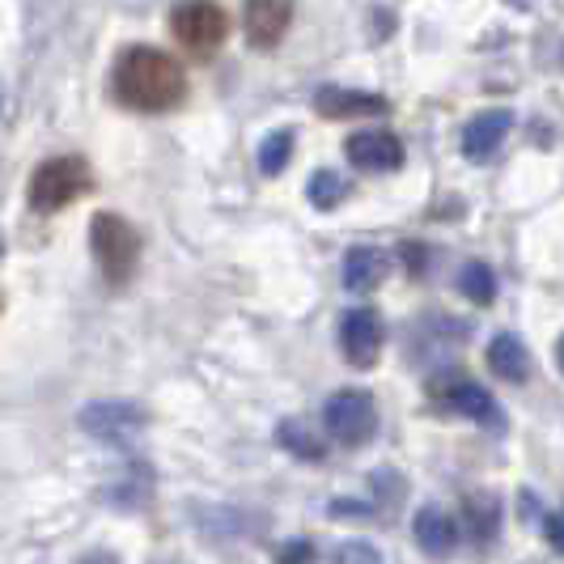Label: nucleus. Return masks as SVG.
Instances as JSON below:
<instances>
[{
	"label": "nucleus",
	"instance_id": "obj_1",
	"mask_svg": "<svg viewBox=\"0 0 564 564\" xmlns=\"http://www.w3.org/2000/svg\"><path fill=\"white\" fill-rule=\"evenodd\" d=\"M115 98L132 111H170L187 98V73L158 47H128L115 59Z\"/></svg>",
	"mask_w": 564,
	"mask_h": 564
},
{
	"label": "nucleus",
	"instance_id": "obj_2",
	"mask_svg": "<svg viewBox=\"0 0 564 564\" xmlns=\"http://www.w3.org/2000/svg\"><path fill=\"white\" fill-rule=\"evenodd\" d=\"M89 247L111 284H123L141 263V234L115 213H94L89 221Z\"/></svg>",
	"mask_w": 564,
	"mask_h": 564
},
{
	"label": "nucleus",
	"instance_id": "obj_3",
	"mask_svg": "<svg viewBox=\"0 0 564 564\" xmlns=\"http://www.w3.org/2000/svg\"><path fill=\"white\" fill-rule=\"evenodd\" d=\"M94 187V174L85 158H47L30 178V208L34 213H59L73 199H82Z\"/></svg>",
	"mask_w": 564,
	"mask_h": 564
},
{
	"label": "nucleus",
	"instance_id": "obj_4",
	"mask_svg": "<svg viewBox=\"0 0 564 564\" xmlns=\"http://www.w3.org/2000/svg\"><path fill=\"white\" fill-rule=\"evenodd\" d=\"M429 399H437L442 408H451L454 416L463 421H476V424H501V408L497 399L488 395V387H480L467 369H437L429 378Z\"/></svg>",
	"mask_w": 564,
	"mask_h": 564
},
{
	"label": "nucleus",
	"instance_id": "obj_5",
	"mask_svg": "<svg viewBox=\"0 0 564 564\" xmlns=\"http://www.w3.org/2000/svg\"><path fill=\"white\" fill-rule=\"evenodd\" d=\"M323 424H327V433L336 442H344V446H366L369 437L378 433V403L361 387L336 391V395H327V403H323Z\"/></svg>",
	"mask_w": 564,
	"mask_h": 564
},
{
	"label": "nucleus",
	"instance_id": "obj_6",
	"mask_svg": "<svg viewBox=\"0 0 564 564\" xmlns=\"http://www.w3.org/2000/svg\"><path fill=\"white\" fill-rule=\"evenodd\" d=\"M77 424L107 446H128L149 429V412L132 399H98V403H85Z\"/></svg>",
	"mask_w": 564,
	"mask_h": 564
},
{
	"label": "nucleus",
	"instance_id": "obj_7",
	"mask_svg": "<svg viewBox=\"0 0 564 564\" xmlns=\"http://www.w3.org/2000/svg\"><path fill=\"white\" fill-rule=\"evenodd\" d=\"M170 30L178 34V43H183L187 52L213 56V52L226 43L229 18H226V9H217V4H178V9L170 13Z\"/></svg>",
	"mask_w": 564,
	"mask_h": 564
},
{
	"label": "nucleus",
	"instance_id": "obj_8",
	"mask_svg": "<svg viewBox=\"0 0 564 564\" xmlns=\"http://www.w3.org/2000/svg\"><path fill=\"white\" fill-rule=\"evenodd\" d=\"M382 339H387V323L373 306H352L339 318V348L352 366H373L378 352H382Z\"/></svg>",
	"mask_w": 564,
	"mask_h": 564
},
{
	"label": "nucleus",
	"instance_id": "obj_9",
	"mask_svg": "<svg viewBox=\"0 0 564 564\" xmlns=\"http://www.w3.org/2000/svg\"><path fill=\"white\" fill-rule=\"evenodd\" d=\"M348 162L357 170H378V174H391L403 162V144H399L395 132L387 128H373V132H352L348 144H344Z\"/></svg>",
	"mask_w": 564,
	"mask_h": 564
},
{
	"label": "nucleus",
	"instance_id": "obj_10",
	"mask_svg": "<svg viewBox=\"0 0 564 564\" xmlns=\"http://www.w3.org/2000/svg\"><path fill=\"white\" fill-rule=\"evenodd\" d=\"M289 22H293V4L289 0H251L247 4V18H242L247 43H251L254 52H272L284 39Z\"/></svg>",
	"mask_w": 564,
	"mask_h": 564
},
{
	"label": "nucleus",
	"instance_id": "obj_11",
	"mask_svg": "<svg viewBox=\"0 0 564 564\" xmlns=\"http://www.w3.org/2000/svg\"><path fill=\"white\" fill-rule=\"evenodd\" d=\"M509 128H513V111H506V107L480 111L463 128V153H467L471 162H488V158L501 149V141L509 137Z\"/></svg>",
	"mask_w": 564,
	"mask_h": 564
},
{
	"label": "nucleus",
	"instance_id": "obj_12",
	"mask_svg": "<svg viewBox=\"0 0 564 564\" xmlns=\"http://www.w3.org/2000/svg\"><path fill=\"white\" fill-rule=\"evenodd\" d=\"M314 107L323 119H352V115H387L391 102L382 94H366V89H339V85H323L314 94Z\"/></svg>",
	"mask_w": 564,
	"mask_h": 564
},
{
	"label": "nucleus",
	"instance_id": "obj_13",
	"mask_svg": "<svg viewBox=\"0 0 564 564\" xmlns=\"http://www.w3.org/2000/svg\"><path fill=\"white\" fill-rule=\"evenodd\" d=\"M412 535L421 543L424 556H433V561H446L454 552V543H458V522H454L446 509L437 506H424L416 518H412Z\"/></svg>",
	"mask_w": 564,
	"mask_h": 564
},
{
	"label": "nucleus",
	"instance_id": "obj_14",
	"mask_svg": "<svg viewBox=\"0 0 564 564\" xmlns=\"http://www.w3.org/2000/svg\"><path fill=\"white\" fill-rule=\"evenodd\" d=\"M153 488H158L153 467H149V463H128V467H123V471L102 488V497H107L111 506L132 513V509H144L149 501H153Z\"/></svg>",
	"mask_w": 564,
	"mask_h": 564
},
{
	"label": "nucleus",
	"instance_id": "obj_15",
	"mask_svg": "<svg viewBox=\"0 0 564 564\" xmlns=\"http://www.w3.org/2000/svg\"><path fill=\"white\" fill-rule=\"evenodd\" d=\"M387 272H391V254L378 247H352L344 254V289H352V293L378 289L387 281Z\"/></svg>",
	"mask_w": 564,
	"mask_h": 564
},
{
	"label": "nucleus",
	"instance_id": "obj_16",
	"mask_svg": "<svg viewBox=\"0 0 564 564\" xmlns=\"http://www.w3.org/2000/svg\"><path fill=\"white\" fill-rule=\"evenodd\" d=\"M488 369L497 373V378H506V382H527V373H531V352H527V344L522 336H513V332H497L492 344H488Z\"/></svg>",
	"mask_w": 564,
	"mask_h": 564
},
{
	"label": "nucleus",
	"instance_id": "obj_17",
	"mask_svg": "<svg viewBox=\"0 0 564 564\" xmlns=\"http://www.w3.org/2000/svg\"><path fill=\"white\" fill-rule=\"evenodd\" d=\"M467 527H471V535L480 539V543H492L497 531H501V518H506V509H501V497L497 492H471L467 501Z\"/></svg>",
	"mask_w": 564,
	"mask_h": 564
},
{
	"label": "nucleus",
	"instance_id": "obj_18",
	"mask_svg": "<svg viewBox=\"0 0 564 564\" xmlns=\"http://www.w3.org/2000/svg\"><path fill=\"white\" fill-rule=\"evenodd\" d=\"M276 442H281L293 458H306V463H323V458H327V446L318 442V433H314L306 421H281Z\"/></svg>",
	"mask_w": 564,
	"mask_h": 564
},
{
	"label": "nucleus",
	"instance_id": "obj_19",
	"mask_svg": "<svg viewBox=\"0 0 564 564\" xmlns=\"http://www.w3.org/2000/svg\"><path fill=\"white\" fill-rule=\"evenodd\" d=\"M348 178H339L336 170H314L311 187H306V196H311V204L318 208V213H332V208H339L344 199H348Z\"/></svg>",
	"mask_w": 564,
	"mask_h": 564
},
{
	"label": "nucleus",
	"instance_id": "obj_20",
	"mask_svg": "<svg viewBox=\"0 0 564 564\" xmlns=\"http://www.w3.org/2000/svg\"><path fill=\"white\" fill-rule=\"evenodd\" d=\"M458 289H463V297H471L476 306H488V302L497 297V276H492L488 263L471 259V263H463V272H458Z\"/></svg>",
	"mask_w": 564,
	"mask_h": 564
},
{
	"label": "nucleus",
	"instance_id": "obj_21",
	"mask_svg": "<svg viewBox=\"0 0 564 564\" xmlns=\"http://www.w3.org/2000/svg\"><path fill=\"white\" fill-rule=\"evenodd\" d=\"M289 158H293V132H289V128L268 132V141L259 144V170H263L268 178H272V174H284Z\"/></svg>",
	"mask_w": 564,
	"mask_h": 564
},
{
	"label": "nucleus",
	"instance_id": "obj_22",
	"mask_svg": "<svg viewBox=\"0 0 564 564\" xmlns=\"http://www.w3.org/2000/svg\"><path fill=\"white\" fill-rule=\"evenodd\" d=\"M332 564H382V552L366 539H344L332 552Z\"/></svg>",
	"mask_w": 564,
	"mask_h": 564
},
{
	"label": "nucleus",
	"instance_id": "obj_23",
	"mask_svg": "<svg viewBox=\"0 0 564 564\" xmlns=\"http://www.w3.org/2000/svg\"><path fill=\"white\" fill-rule=\"evenodd\" d=\"M311 561H314L311 539H289V547L281 552V564H311Z\"/></svg>",
	"mask_w": 564,
	"mask_h": 564
},
{
	"label": "nucleus",
	"instance_id": "obj_24",
	"mask_svg": "<svg viewBox=\"0 0 564 564\" xmlns=\"http://www.w3.org/2000/svg\"><path fill=\"white\" fill-rule=\"evenodd\" d=\"M543 535H547V543H552L556 552H564V506L552 509V513L543 518Z\"/></svg>",
	"mask_w": 564,
	"mask_h": 564
},
{
	"label": "nucleus",
	"instance_id": "obj_25",
	"mask_svg": "<svg viewBox=\"0 0 564 564\" xmlns=\"http://www.w3.org/2000/svg\"><path fill=\"white\" fill-rule=\"evenodd\" d=\"M332 518H373V509L361 501H332Z\"/></svg>",
	"mask_w": 564,
	"mask_h": 564
},
{
	"label": "nucleus",
	"instance_id": "obj_26",
	"mask_svg": "<svg viewBox=\"0 0 564 564\" xmlns=\"http://www.w3.org/2000/svg\"><path fill=\"white\" fill-rule=\"evenodd\" d=\"M77 564H119V561H115V552H85Z\"/></svg>",
	"mask_w": 564,
	"mask_h": 564
},
{
	"label": "nucleus",
	"instance_id": "obj_27",
	"mask_svg": "<svg viewBox=\"0 0 564 564\" xmlns=\"http://www.w3.org/2000/svg\"><path fill=\"white\" fill-rule=\"evenodd\" d=\"M556 366L564 369V336H561V344H556Z\"/></svg>",
	"mask_w": 564,
	"mask_h": 564
}]
</instances>
